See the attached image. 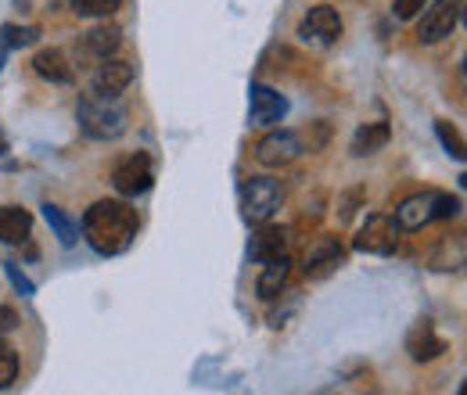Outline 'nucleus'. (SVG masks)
<instances>
[{"mask_svg":"<svg viewBox=\"0 0 467 395\" xmlns=\"http://www.w3.org/2000/svg\"><path fill=\"white\" fill-rule=\"evenodd\" d=\"M457 213H461V198L442 194V191H424V194H413V198L396 205V220L392 223L413 234V230H424L431 220H453Z\"/></svg>","mask_w":467,"mask_h":395,"instance_id":"3","label":"nucleus"},{"mask_svg":"<svg viewBox=\"0 0 467 395\" xmlns=\"http://www.w3.org/2000/svg\"><path fill=\"white\" fill-rule=\"evenodd\" d=\"M342 266H346V248H342L338 237L320 234V237L309 241V248H306V255H302V274H306L309 281H324V277L338 274Z\"/></svg>","mask_w":467,"mask_h":395,"instance_id":"5","label":"nucleus"},{"mask_svg":"<svg viewBox=\"0 0 467 395\" xmlns=\"http://www.w3.org/2000/svg\"><path fill=\"white\" fill-rule=\"evenodd\" d=\"M29 234H33L29 209H22V205H0V241L4 244H22V241H29Z\"/></svg>","mask_w":467,"mask_h":395,"instance_id":"16","label":"nucleus"},{"mask_svg":"<svg viewBox=\"0 0 467 395\" xmlns=\"http://www.w3.org/2000/svg\"><path fill=\"white\" fill-rule=\"evenodd\" d=\"M363 198V191H349L346 198H342V213H338V223H349L352 213H356V202Z\"/></svg>","mask_w":467,"mask_h":395,"instance_id":"28","label":"nucleus"},{"mask_svg":"<svg viewBox=\"0 0 467 395\" xmlns=\"http://www.w3.org/2000/svg\"><path fill=\"white\" fill-rule=\"evenodd\" d=\"M302 155V144H298V133L295 130H270L259 144H255V162L266 166V170H281Z\"/></svg>","mask_w":467,"mask_h":395,"instance_id":"9","label":"nucleus"},{"mask_svg":"<svg viewBox=\"0 0 467 395\" xmlns=\"http://www.w3.org/2000/svg\"><path fill=\"white\" fill-rule=\"evenodd\" d=\"M76 119H79V130L90 137V140H119L130 126V112L122 105L119 94H83L76 101Z\"/></svg>","mask_w":467,"mask_h":395,"instance_id":"2","label":"nucleus"},{"mask_svg":"<svg viewBox=\"0 0 467 395\" xmlns=\"http://www.w3.org/2000/svg\"><path fill=\"white\" fill-rule=\"evenodd\" d=\"M327 140H331V126H327V122H309V130L298 133L302 151H320Z\"/></svg>","mask_w":467,"mask_h":395,"instance_id":"24","label":"nucleus"},{"mask_svg":"<svg viewBox=\"0 0 467 395\" xmlns=\"http://www.w3.org/2000/svg\"><path fill=\"white\" fill-rule=\"evenodd\" d=\"M285 115H288V98L285 94H277L274 87L252 83V90H248V119H252V126H277Z\"/></svg>","mask_w":467,"mask_h":395,"instance_id":"11","label":"nucleus"},{"mask_svg":"<svg viewBox=\"0 0 467 395\" xmlns=\"http://www.w3.org/2000/svg\"><path fill=\"white\" fill-rule=\"evenodd\" d=\"M119 44H122V29H119V26H109V22H105V26H94V29L83 36V47L98 57V61L116 55Z\"/></svg>","mask_w":467,"mask_h":395,"instance_id":"19","label":"nucleus"},{"mask_svg":"<svg viewBox=\"0 0 467 395\" xmlns=\"http://www.w3.org/2000/svg\"><path fill=\"white\" fill-rule=\"evenodd\" d=\"M130 83H133V65L122 61V57H101V65L90 79V87L98 94H122Z\"/></svg>","mask_w":467,"mask_h":395,"instance_id":"13","label":"nucleus"},{"mask_svg":"<svg viewBox=\"0 0 467 395\" xmlns=\"http://www.w3.org/2000/svg\"><path fill=\"white\" fill-rule=\"evenodd\" d=\"M400 244V226L392 223L389 216H367V223L359 226L352 248L367 252V255H392Z\"/></svg>","mask_w":467,"mask_h":395,"instance_id":"10","label":"nucleus"},{"mask_svg":"<svg viewBox=\"0 0 467 395\" xmlns=\"http://www.w3.org/2000/svg\"><path fill=\"white\" fill-rule=\"evenodd\" d=\"M4 270H7V281H11V287H15L22 298H33V295H36V284L29 281V277H26V274H22L15 263H7Z\"/></svg>","mask_w":467,"mask_h":395,"instance_id":"26","label":"nucleus"},{"mask_svg":"<svg viewBox=\"0 0 467 395\" xmlns=\"http://www.w3.org/2000/svg\"><path fill=\"white\" fill-rule=\"evenodd\" d=\"M420 7H424V0H396V7H392V11H396V18H403V22H407V18H417V11H420Z\"/></svg>","mask_w":467,"mask_h":395,"instance_id":"27","label":"nucleus"},{"mask_svg":"<svg viewBox=\"0 0 467 395\" xmlns=\"http://www.w3.org/2000/svg\"><path fill=\"white\" fill-rule=\"evenodd\" d=\"M288 244H292V234L288 226L277 223H259V230L252 234V244H248V255L255 263H266V259H277V255H288Z\"/></svg>","mask_w":467,"mask_h":395,"instance_id":"12","label":"nucleus"},{"mask_svg":"<svg viewBox=\"0 0 467 395\" xmlns=\"http://www.w3.org/2000/svg\"><path fill=\"white\" fill-rule=\"evenodd\" d=\"M137 226H140V220H137V209H130V202L105 198V202H94L87 209L83 237L98 255H122L133 244Z\"/></svg>","mask_w":467,"mask_h":395,"instance_id":"1","label":"nucleus"},{"mask_svg":"<svg viewBox=\"0 0 467 395\" xmlns=\"http://www.w3.org/2000/svg\"><path fill=\"white\" fill-rule=\"evenodd\" d=\"M389 140H392L389 122H363V126L352 133V155H356V159H367V155L381 151Z\"/></svg>","mask_w":467,"mask_h":395,"instance_id":"18","label":"nucleus"},{"mask_svg":"<svg viewBox=\"0 0 467 395\" xmlns=\"http://www.w3.org/2000/svg\"><path fill=\"white\" fill-rule=\"evenodd\" d=\"M15 378H18V356L7 341L0 338V389H7Z\"/></svg>","mask_w":467,"mask_h":395,"instance_id":"25","label":"nucleus"},{"mask_svg":"<svg viewBox=\"0 0 467 395\" xmlns=\"http://www.w3.org/2000/svg\"><path fill=\"white\" fill-rule=\"evenodd\" d=\"M342 33H346L342 15H338L335 7H327V4L309 7V15L298 22L302 44H313V47H335V44L342 40Z\"/></svg>","mask_w":467,"mask_h":395,"instance_id":"6","label":"nucleus"},{"mask_svg":"<svg viewBox=\"0 0 467 395\" xmlns=\"http://www.w3.org/2000/svg\"><path fill=\"white\" fill-rule=\"evenodd\" d=\"M18 324H22V320H18V313H15L11 306H0V335H11Z\"/></svg>","mask_w":467,"mask_h":395,"instance_id":"29","label":"nucleus"},{"mask_svg":"<svg viewBox=\"0 0 467 395\" xmlns=\"http://www.w3.org/2000/svg\"><path fill=\"white\" fill-rule=\"evenodd\" d=\"M461 4L464 0H439L424 11L420 26H417V40L420 44H439L446 36H453V29L461 26Z\"/></svg>","mask_w":467,"mask_h":395,"instance_id":"8","label":"nucleus"},{"mask_svg":"<svg viewBox=\"0 0 467 395\" xmlns=\"http://www.w3.org/2000/svg\"><path fill=\"white\" fill-rule=\"evenodd\" d=\"M151 183H155V166H151V159H148L144 151L126 155L116 170H112V187H116L122 198L148 194V191H151Z\"/></svg>","mask_w":467,"mask_h":395,"instance_id":"7","label":"nucleus"},{"mask_svg":"<svg viewBox=\"0 0 467 395\" xmlns=\"http://www.w3.org/2000/svg\"><path fill=\"white\" fill-rule=\"evenodd\" d=\"M446 348H450L446 338H439L435 327H431L428 320H420V324L407 335V352L413 363H431V359H439Z\"/></svg>","mask_w":467,"mask_h":395,"instance_id":"14","label":"nucleus"},{"mask_svg":"<svg viewBox=\"0 0 467 395\" xmlns=\"http://www.w3.org/2000/svg\"><path fill=\"white\" fill-rule=\"evenodd\" d=\"M122 7V0H72V11L83 18H109Z\"/></svg>","mask_w":467,"mask_h":395,"instance_id":"23","label":"nucleus"},{"mask_svg":"<svg viewBox=\"0 0 467 395\" xmlns=\"http://www.w3.org/2000/svg\"><path fill=\"white\" fill-rule=\"evenodd\" d=\"M288 277H292V255H277V259H266L263 263V274L255 281V291L263 302H274L285 287H288Z\"/></svg>","mask_w":467,"mask_h":395,"instance_id":"15","label":"nucleus"},{"mask_svg":"<svg viewBox=\"0 0 467 395\" xmlns=\"http://www.w3.org/2000/svg\"><path fill=\"white\" fill-rule=\"evenodd\" d=\"M435 133H439L446 155L457 159V162H464V137H461V130H457L450 119H435Z\"/></svg>","mask_w":467,"mask_h":395,"instance_id":"22","label":"nucleus"},{"mask_svg":"<svg viewBox=\"0 0 467 395\" xmlns=\"http://www.w3.org/2000/svg\"><path fill=\"white\" fill-rule=\"evenodd\" d=\"M0 40L7 44V51H22V47H33L40 40V29L36 26H0Z\"/></svg>","mask_w":467,"mask_h":395,"instance_id":"21","label":"nucleus"},{"mask_svg":"<svg viewBox=\"0 0 467 395\" xmlns=\"http://www.w3.org/2000/svg\"><path fill=\"white\" fill-rule=\"evenodd\" d=\"M44 220H47V226L55 230V237H58L65 248H72V244L79 241V223H76L61 205H51V202H47V205H44Z\"/></svg>","mask_w":467,"mask_h":395,"instance_id":"20","label":"nucleus"},{"mask_svg":"<svg viewBox=\"0 0 467 395\" xmlns=\"http://www.w3.org/2000/svg\"><path fill=\"white\" fill-rule=\"evenodd\" d=\"M4 57H7V44L0 40V68H4Z\"/></svg>","mask_w":467,"mask_h":395,"instance_id":"30","label":"nucleus"},{"mask_svg":"<svg viewBox=\"0 0 467 395\" xmlns=\"http://www.w3.org/2000/svg\"><path fill=\"white\" fill-rule=\"evenodd\" d=\"M33 72H36L40 79H47V83H72V79H76L68 57L61 55L58 47H44V51H36V57H33Z\"/></svg>","mask_w":467,"mask_h":395,"instance_id":"17","label":"nucleus"},{"mask_svg":"<svg viewBox=\"0 0 467 395\" xmlns=\"http://www.w3.org/2000/svg\"><path fill=\"white\" fill-rule=\"evenodd\" d=\"M285 202V187L281 180L274 176H252L244 187H241V205H244V220L248 223H266L274 220V213L281 209Z\"/></svg>","mask_w":467,"mask_h":395,"instance_id":"4","label":"nucleus"}]
</instances>
